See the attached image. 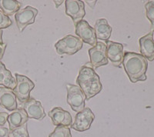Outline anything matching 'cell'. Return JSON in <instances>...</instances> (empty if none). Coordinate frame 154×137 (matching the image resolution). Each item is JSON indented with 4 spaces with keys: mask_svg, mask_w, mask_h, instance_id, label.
Returning a JSON list of instances; mask_svg holds the SVG:
<instances>
[{
    "mask_svg": "<svg viewBox=\"0 0 154 137\" xmlns=\"http://www.w3.org/2000/svg\"><path fill=\"white\" fill-rule=\"evenodd\" d=\"M12 24V20L9 19V16L5 15L2 11L0 10V29H6Z\"/></svg>",
    "mask_w": 154,
    "mask_h": 137,
    "instance_id": "23",
    "label": "cell"
},
{
    "mask_svg": "<svg viewBox=\"0 0 154 137\" xmlns=\"http://www.w3.org/2000/svg\"><path fill=\"white\" fill-rule=\"evenodd\" d=\"M146 16L150 21L151 30L154 31V1H149L145 4Z\"/></svg>",
    "mask_w": 154,
    "mask_h": 137,
    "instance_id": "21",
    "label": "cell"
},
{
    "mask_svg": "<svg viewBox=\"0 0 154 137\" xmlns=\"http://www.w3.org/2000/svg\"><path fill=\"white\" fill-rule=\"evenodd\" d=\"M23 109L26 112L29 119H35L41 121L46 116L41 102L34 98H30L25 102Z\"/></svg>",
    "mask_w": 154,
    "mask_h": 137,
    "instance_id": "13",
    "label": "cell"
},
{
    "mask_svg": "<svg viewBox=\"0 0 154 137\" xmlns=\"http://www.w3.org/2000/svg\"><path fill=\"white\" fill-rule=\"evenodd\" d=\"M66 14L72 18L74 24L82 21L86 16L84 2L80 0H66Z\"/></svg>",
    "mask_w": 154,
    "mask_h": 137,
    "instance_id": "10",
    "label": "cell"
},
{
    "mask_svg": "<svg viewBox=\"0 0 154 137\" xmlns=\"http://www.w3.org/2000/svg\"><path fill=\"white\" fill-rule=\"evenodd\" d=\"M55 4H56V8H58L60 5H62L63 2H64V1H54Z\"/></svg>",
    "mask_w": 154,
    "mask_h": 137,
    "instance_id": "28",
    "label": "cell"
},
{
    "mask_svg": "<svg viewBox=\"0 0 154 137\" xmlns=\"http://www.w3.org/2000/svg\"><path fill=\"white\" fill-rule=\"evenodd\" d=\"M94 29L96 39L108 41V39L110 38L112 27L109 25L106 19H99L96 20Z\"/></svg>",
    "mask_w": 154,
    "mask_h": 137,
    "instance_id": "17",
    "label": "cell"
},
{
    "mask_svg": "<svg viewBox=\"0 0 154 137\" xmlns=\"http://www.w3.org/2000/svg\"><path fill=\"white\" fill-rule=\"evenodd\" d=\"M2 34H3L2 30L0 29V44H3V40H2Z\"/></svg>",
    "mask_w": 154,
    "mask_h": 137,
    "instance_id": "29",
    "label": "cell"
},
{
    "mask_svg": "<svg viewBox=\"0 0 154 137\" xmlns=\"http://www.w3.org/2000/svg\"><path fill=\"white\" fill-rule=\"evenodd\" d=\"M48 116L51 118L52 123L56 126L68 127L72 125V116L68 111L64 110L61 107H55L48 113Z\"/></svg>",
    "mask_w": 154,
    "mask_h": 137,
    "instance_id": "12",
    "label": "cell"
},
{
    "mask_svg": "<svg viewBox=\"0 0 154 137\" xmlns=\"http://www.w3.org/2000/svg\"><path fill=\"white\" fill-rule=\"evenodd\" d=\"M123 65L131 83L146 80V71L148 68L147 59L141 54L132 52L124 53Z\"/></svg>",
    "mask_w": 154,
    "mask_h": 137,
    "instance_id": "2",
    "label": "cell"
},
{
    "mask_svg": "<svg viewBox=\"0 0 154 137\" xmlns=\"http://www.w3.org/2000/svg\"><path fill=\"white\" fill-rule=\"evenodd\" d=\"M94 120L95 115L93 111L86 107L75 115V120L70 126L78 132H84L90 129Z\"/></svg>",
    "mask_w": 154,
    "mask_h": 137,
    "instance_id": "7",
    "label": "cell"
},
{
    "mask_svg": "<svg viewBox=\"0 0 154 137\" xmlns=\"http://www.w3.org/2000/svg\"><path fill=\"white\" fill-rule=\"evenodd\" d=\"M67 102L72 110L77 113L85 109V101L86 98L79 86L67 83Z\"/></svg>",
    "mask_w": 154,
    "mask_h": 137,
    "instance_id": "4",
    "label": "cell"
},
{
    "mask_svg": "<svg viewBox=\"0 0 154 137\" xmlns=\"http://www.w3.org/2000/svg\"><path fill=\"white\" fill-rule=\"evenodd\" d=\"M89 64L90 63H86L81 67L76 79L79 88L86 96V100H89L103 90V85L100 82V76L92 65Z\"/></svg>",
    "mask_w": 154,
    "mask_h": 137,
    "instance_id": "1",
    "label": "cell"
},
{
    "mask_svg": "<svg viewBox=\"0 0 154 137\" xmlns=\"http://www.w3.org/2000/svg\"><path fill=\"white\" fill-rule=\"evenodd\" d=\"M90 57V64L93 68L108 64L109 60L106 56V45L103 42H97L94 47L89 49Z\"/></svg>",
    "mask_w": 154,
    "mask_h": 137,
    "instance_id": "6",
    "label": "cell"
},
{
    "mask_svg": "<svg viewBox=\"0 0 154 137\" xmlns=\"http://www.w3.org/2000/svg\"><path fill=\"white\" fill-rule=\"evenodd\" d=\"M5 49H6V44L3 43V44H0V60L2 59V57L5 53Z\"/></svg>",
    "mask_w": 154,
    "mask_h": 137,
    "instance_id": "26",
    "label": "cell"
},
{
    "mask_svg": "<svg viewBox=\"0 0 154 137\" xmlns=\"http://www.w3.org/2000/svg\"><path fill=\"white\" fill-rule=\"evenodd\" d=\"M9 116L7 113H1L0 112V126H2L7 122V118Z\"/></svg>",
    "mask_w": 154,
    "mask_h": 137,
    "instance_id": "24",
    "label": "cell"
},
{
    "mask_svg": "<svg viewBox=\"0 0 154 137\" xmlns=\"http://www.w3.org/2000/svg\"><path fill=\"white\" fill-rule=\"evenodd\" d=\"M49 137H72L70 129L66 126H56L52 133L49 134Z\"/></svg>",
    "mask_w": 154,
    "mask_h": 137,
    "instance_id": "20",
    "label": "cell"
},
{
    "mask_svg": "<svg viewBox=\"0 0 154 137\" xmlns=\"http://www.w3.org/2000/svg\"><path fill=\"white\" fill-rule=\"evenodd\" d=\"M29 117L27 113L23 108L17 109L9 115L7 121L9 123V131L22 126L28 122Z\"/></svg>",
    "mask_w": 154,
    "mask_h": 137,
    "instance_id": "16",
    "label": "cell"
},
{
    "mask_svg": "<svg viewBox=\"0 0 154 137\" xmlns=\"http://www.w3.org/2000/svg\"><path fill=\"white\" fill-rule=\"evenodd\" d=\"M85 2H86V3L90 6V7L93 9V8H94V5H96L97 1H96V0H95V1H85Z\"/></svg>",
    "mask_w": 154,
    "mask_h": 137,
    "instance_id": "27",
    "label": "cell"
},
{
    "mask_svg": "<svg viewBox=\"0 0 154 137\" xmlns=\"http://www.w3.org/2000/svg\"><path fill=\"white\" fill-rule=\"evenodd\" d=\"M9 137H29L26 123L19 128L9 131Z\"/></svg>",
    "mask_w": 154,
    "mask_h": 137,
    "instance_id": "22",
    "label": "cell"
},
{
    "mask_svg": "<svg viewBox=\"0 0 154 137\" xmlns=\"http://www.w3.org/2000/svg\"><path fill=\"white\" fill-rule=\"evenodd\" d=\"M106 56L110 60L112 64L116 67H119L123 64L124 52L123 45L112 41H106Z\"/></svg>",
    "mask_w": 154,
    "mask_h": 137,
    "instance_id": "11",
    "label": "cell"
},
{
    "mask_svg": "<svg viewBox=\"0 0 154 137\" xmlns=\"http://www.w3.org/2000/svg\"><path fill=\"white\" fill-rule=\"evenodd\" d=\"M22 3L16 0H0V10L7 16L16 14L21 8Z\"/></svg>",
    "mask_w": 154,
    "mask_h": 137,
    "instance_id": "19",
    "label": "cell"
},
{
    "mask_svg": "<svg viewBox=\"0 0 154 137\" xmlns=\"http://www.w3.org/2000/svg\"><path fill=\"white\" fill-rule=\"evenodd\" d=\"M16 84L12 90L16 98L20 102H26L30 99V93L35 87V83L23 75L16 74Z\"/></svg>",
    "mask_w": 154,
    "mask_h": 137,
    "instance_id": "5",
    "label": "cell"
},
{
    "mask_svg": "<svg viewBox=\"0 0 154 137\" xmlns=\"http://www.w3.org/2000/svg\"><path fill=\"white\" fill-rule=\"evenodd\" d=\"M16 84V79L12 76L10 71L5 68L2 62H0V85L5 88L14 90Z\"/></svg>",
    "mask_w": 154,
    "mask_h": 137,
    "instance_id": "18",
    "label": "cell"
},
{
    "mask_svg": "<svg viewBox=\"0 0 154 137\" xmlns=\"http://www.w3.org/2000/svg\"><path fill=\"white\" fill-rule=\"evenodd\" d=\"M140 49L143 56L149 61L154 60V39L152 32L140 39Z\"/></svg>",
    "mask_w": 154,
    "mask_h": 137,
    "instance_id": "14",
    "label": "cell"
},
{
    "mask_svg": "<svg viewBox=\"0 0 154 137\" xmlns=\"http://www.w3.org/2000/svg\"><path fill=\"white\" fill-rule=\"evenodd\" d=\"M0 105L9 111L17 109L16 96L12 90L0 87Z\"/></svg>",
    "mask_w": 154,
    "mask_h": 137,
    "instance_id": "15",
    "label": "cell"
},
{
    "mask_svg": "<svg viewBox=\"0 0 154 137\" xmlns=\"http://www.w3.org/2000/svg\"><path fill=\"white\" fill-rule=\"evenodd\" d=\"M75 34L82 41V42H84L85 43L94 47L97 43L94 28L90 26V25L86 20H82L75 25Z\"/></svg>",
    "mask_w": 154,
    "mask_h": 137,
    "instance_id": "9",
    "label": "cell"
},
{
    "mask_svg": "<svg viewBox=\"0 0 154 137\" xmlns=\"http://www.w3.org/2000/svg\"><path fill=\"white\" fill-rule=\"evenodd\" d=\"M9 129L0 126V137H9Z\"/></svg>",
    "mask_w": 154,
    "mask_h": 137,
    "instance_id": "25",
    "label": "cell"
},
{
    "mask_svg": "<svg viewBox=\"0 0 154 137\" xmlns=\"http://www.w3.org/2000/svg\"><path fill=\"white\" fill-rule=\"evenodd\" d=\"M37 14L38 10L32 6H26L16 12L15 14V20L19 31L23 32L27 26L35 23Z\"/></svg>",
    "mask_w": 154,
    "mask_h": 137,
    "instance_id": "8",
    "label": "cell"
},
{
    "mask_svg": "<svg viewBox=\"0 0 154 137\" xmlns=\"http://www.w3.org/2000/svg\"><path fill=\"white\" fill-rule=\"evenodd\" d=\"M83 42L79 37L68 35L58 41L55 44V48L58 54L73 55L82 48Z\"/></svg>",
    "mask_w": 154,
    "mask_h": 137,
    "instance_id": "3",
    "label": "cell"
}]
</instances>
